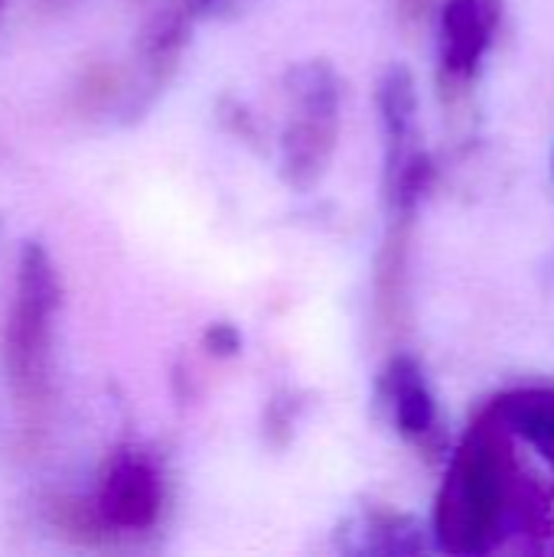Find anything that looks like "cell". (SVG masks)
<instances>
[{"label": "cell", "instance_id": "cell-10", "mask_svg": "<svg viewBox=\"0 0 554 557\" xmlns=\"http://www.w3.org/2000/svg\"><path fill=\"white\" fill-rule=\"evenodd\" d=\"M362 539H366V552H382V555H408L418 552V525L405 516H392V512H369L362 519Z\"/></svg>", "mask_w": 554, "mask_h": 557}, {"label": "cell", "instance_id": "cell-12", "mask_svg": "<svg viewBox=\"0 0 554 557\" xmlns=\"http://www.w3.org/2000/svg\"><path fill=\"white\" fill-rule=\"evenodd\" d=\"M189 3V10L196 13V16H206V13H212L216 7H222L225 0H186Z\"/></svg>", "mask_w": 554, "mask_h": 557}, {"label": "cell", "instance_id": "cell-8", "mask_svg": "<svg viewBox=\"0 0 554 557\" xmlns=\"http://www.w3.org/2000/svg\"><path fill=\"white\" fill-rule=\"evenodd\" d=\"M493 418L554 467V388H516L490 405Z\"/></svg>", "mask_w": 554, "mask_h": 557}, {"label": "cell", "instance_id": "cell-1", "mask_svg": "<svg viewBox=\"0 0 554 557\" xmlns=\"http://www.w3.org/2000/svg\"><path fill=\"white\" fill-rule=\"evenodd\" d=\"M509 437L483 408L460 441L434 509V535L447 555H487L513 522L542 529L545 499L535 483H526Z\"/></svg>", "mask_w": 554, "mask_h": 557}, {"label": "cell", "instance_id": "cell-4", "mask_svg": "<svg viewBox=\"0 0 554 557\" xmlns=\"http://www.w3.org/2000/svg\"><path fill=\"white\" fill-rule=\"evenodd\" d=\"M98 519L118 532H144L157 522L163 506V480L153 460L140 450H118L104 467L98 486Z\"/></svg>", "mask_w": 554, "mask_h": 557}, {"label": "cell", "instance_id": "cell-7", "mask_svg": "<svg viewBox=\"0 0 554 557\" xmlns=\"http://www.w3.org/2000/svg\"><path fill=\"white\" fill-rule=\"evenodd\" d=\"M379 117L385 131V170H395L405 163L418 144H415V114H418V91L415 75L408 65H389L379 78Z\"/></svg>", "mask_w": 554, "mask_h": 557}, {"label": "cell", "instance_id": "cell-6", "mask_svg": "<svg viewBox=\"0 0 554 557\" xmlns=\"http://www.w3.org/2000/svg\"><path fill=\"white\" fill-rule=\"evenodd\" d=\"M379 398L389 408L392 424L408 441H428L438 431V405L428 388L421 366L398 352L385 362L379 375Z\"/></svg>", "mask_w": 554, "mask_h": 557}, {"label": "cell", "instance_id": "cell-11", "mask_svg": "<svg viewBox=\"0 0 554 557\" xmlns=\"http://www.w3.org/2000/svg\"><path fill=\"white\" fill-rule=\"evenodd\" d=\"M206 349L219 359H229V356H238L242 349V333L232 326V323H212L202 336Z\"/></svg>", "mask_w": 554, "mask_h": 557}, {"label": "cell", "instance_id": "cell-9", "mask_svg": "<svg viewBox=\"0 0 554 557\" xmlns=\"http://www.w3.org/2000/svg\"><path fill=\"white\" fill-rule=\"evenodd\" d=\"M199 16L189 10L186 0H173L167 3L144 29L140 36V55H144V69H147V82L157 88L167 82V75L173 72L186 39H189V29Z\"/></svg>", "mask_w": 554, "mask_h": 557}, {"label": "cell", "instance_id": "cell-3", "mask_svg": "<svg viewBox=\"0 0 554 557\" xmlns=\"http://www.w3.org/2000/svg\"><path fill=\"white\" fill-rule=\"evenodd\" d=\"M291 121L281 134V180L307 193L313 189L336 153L343 82L327 59L300 62L287 72Z\"/></svg>", "mask_w": 554, "mask_h": 557}, {"label": "cell", "instance_id": "cell-2", "mask_svg": "<svg viewBox=\"0 0 554 557\" xmlns=\"http://www.w3.org/2000/svg\"><path fill=\"white\" fill-rule=\"evenodd\" d=\"M62 304L56 268L42 245L26 242L16 268V290L3 326V369L23 408H39L49 398L52 330Z\"/></svg>", "mask_w": 554, "mask_h": 557}, {"label": "cell", "instance_id": "cell-5", "mask_svg": "<svg viewBox=\"0 0 554 557\" xmlns=\"http://www.w3.org/2000/svg\"><path fill=\"white\" fill-rule=\"evenodd\" d=\"M500 23L496 0H447L441 10V78L467 85L477 78Z\"/></svg>", "mask_w": 554, "mask_h": 557}]
</instances>
